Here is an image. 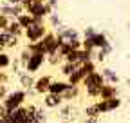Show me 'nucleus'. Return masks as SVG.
<instances>
[{
  "label": "nucleus",
  "instance_id": "4c0bfd02",
  "mask_svg": "<svg viewBox=\"0 0 130 123\" xmlns=\"http://www.w3.org/2000/svg\"><path fill=\"white\" fill-rule=\"evenodd\" d=\"M9 22H11V18H9V17H6V14H0V31L7 29Z\"/></svg>",
  "mask_w": 130,
  "mask_h": 123
},
{
  "label": "nucleus",
  "instance_id": "e433bc0d",
  "mask_svg": "<svg viewBox=\"0 0 130 123\" xmlns=\"http://www.w3.org/2000/svg\"><path fill=\"white\" fill-rule=\"evenodd\" d=\"M96 33H98V29H96V27H92V25H89V27H85V29H83V38H92Z\"/></svg>",
  "mask_w": 130,
  "mask_h": 123
},
{
  "label": "nucleus",
  "instance_id": "423d86ee",
  "mask_svg": "<svg viewBox=\"0 0 130 123\" xmlns=\"http://www.w3.org/2000/svg\"><path fill=\"white\" fill-rule=\"evenodd\" d=\"M22 13H24L22 4H9L6 0L0 2V14H6V17H9L11 20H16Z\"/></svg>",
  "mask_w": 130,
  "mask_h": 123
},
{
  "label": "nucleus",
  "instance_id": "aec40b11",
  "mask_svg": "<svg viewBox=\"0 0 130 123\" xmlns=\"http://www.w3.org/2000/svg\"><path fill=\"white\" fill-rule=\"evenodd\" d=\"M85 80V72L81 71V69H76L71 76H67V82L69 85H81V82Z\"/></svg>",
  "mask_w": 130,
  "mask_h": 123
},
{
  "label": "nucleus",
  "instance_id": "3c124183",
  "mask_svg": "<svg viewBox=\"0 0 130 123\" xmlns=\"http://www.w3.org/2000/svg\"><path fill=\"white\" fill-rule=\"evenodd\" d=\"M36 2H45V0H36Z\"/></svg>",
  "mask_w": 130,
  "mask_h": 123
},
{
  "label": "nucleus",
  "instance_id": "412c9836",
  "mask_svg": "<svg viewBox=\"0 0 130 123\" xmlns=\"http://www.w3.org/2000/svg\"><path fill=\"white\" fill-rule=\"evenodd\" d=\"M6 31H9L11 35H14V36H18V38H22V36H24V29H22V25L18 24V20H11Z\"/></svg>",
  "mask_w": 130,
  "mask_h": 123
},
{
  "label": "nucleus",
  "instance_id": "f03ea898",
  "mask_svg": "<svg viewBox=\"0 0 130 123\" xmlns=\"http://www.w3.org/2000/svg\"><path fill=\"white\" fill-rule=\"evenodd\" d=\"M25 101H27V90L25 89H14V90H11L9 94H7V98L2 103L6 107V111H16Z\"/></svg>",
  "mask_w": 130,
  "mask_h": 123
},
{
  "label": "nucleus",
  "instance_id": "f704fd0d",
  "mask_svg": "<svg viewBox=\"0 0 130 123\" xmlns=\"http://www.w3.org/2000/svg\"><path fill=\"white\" fill-rule=\"evenodd\" d=\"M9 69H11V72L16 76V74H18V72H20L24 67H22V64H20V60L16 58V60H13V62H11V67H9Z\"/></svg>",
  "mask_w": 130,
  "mask_h": 123
},
{
  "label": "nucleus",
  "instance_id": "49530a36",
  "mask_svg": "<svg viewBox=\"0 0 130 123\" xmlns=\"http://www.w3.org/2000/svg\"><path fill=\"white\" fill-rule=\"evenodd\" d=\"M6 2H9V4H22V0H6Z\"/></svg>",
  "mask_w": 130,
  "mask_h": 123
},
{
  "label": "nucleus",
  "instance_id": "f3484780",
  "mask_svg": "<svg viewBox=\"0 0 130 123\" xmlns=\"http://www.w3.org/2000/svg\"><path fill=\"white\" fill-rule=\"evenodd\" d=\"M112 53H114V45H112V43H108V45H105V47H101V49H96L94 58H96V62L103 64V62L107 60V56H110Z\"/></svg>",
  "mask_w": 130,
  "mask_h": 123
},
{
  "label": "nucleus",
  "instance_id": "58836bf2",
  "mask_svg": "<svg viewBox=\"0 0 130 123\" xmlns=\"http://www.w3.org/2000/svg\"><path fill=\"white\" fill-rule=\"evenodd\" d=\"M67 43L71 45V49H72V51H78V49H81V38L71 40V42H67Z\"/></svg>",
  "mask_w": 130,
  "mask_h": 123
},
{
  "label": "nucleus",
  "instance_id": "7c9ffc66",
  "mask_svg": "<svg viewBox=\"0 0 130 123\" xmlns=\"http://www.w3.org/2000/svg\"><path fill=\"white\" fill-rule=\"evenodd\" d=\"M85 116H101L100 114V111H98V107H96V101L94 103H89L87 107H85Z\"/></svg>",
  "mask_w": 130,
  "mask_h": 123
},
{
  "label": "nucleus",
  "instance_id": "473e14b6",
  "mask_svg": "<svg viewBox=\"0 0 130 123\" xmlns=\"http://www.w3.org/2000/svg\"><path fill=\"white\" fill-rule=\"evenodd\" d=\"M29 56H31V51H29L27 47H24V49L20 51V56H18V60H20V64H22V67H25V64H27V60H29Z\"/></svg>",
  "mask_w": 130,
  "mask_h": 123
},
{
  "label": "nucleus",
  "instance_id": "c03bdc74",
  "mask_svg": "<svg viewBox=\"0 0 130 123\" xmlns=\"http://www.w3.org/2000/svg\"><path fill=\"white\" fill-rule=\"evenodd\" d=\"M6 112H7V111H6V107H4V103L0 101V118H2V116H4Z\"/></svg>",
  "mask_w": 130,
  "mask_h": 123
},
{
  "label": "nucleus",
  "instance_id": "79ce46f5",
  "mask_svg": "<svg viewBox=\"0 0 130 123\" xmlns=\"http://www.w3.org/2000/svg\"><path fill=\"white\" fill-rule=\"evenodd\" d=\"M83 123H100V116H85Z\"/></svg>",
  "mask_w": 130,
  "mask_h": 123
},
{
  "label": "nucleus",
  "instance_id": "4be33fe9",
  "mask_svg": "<svg viewBox=\"0 0 130 123\" xmlns=\"http://www.w3.org/2000/svg\"><path fill=\"white\" fill-rule=\"evenodd\" d=\"M61 62H63V56L60 54V51H54V53H49L47 54V64L51 67H60Z\"/></svg>",
  "mask_w": 130,
  "mask_h": 123
},
{
  "label": "nucleus",
  "instance_id": "09e8293b",
  "mask_svg": "<svg viewBox=\"0 0 130 123\" xmlns=\"http://www.w3.org/2000/svg\"><path fill=\"white\" fill-rule=\"evenodd\" d=\"M61 123H72V121H67V119H63V121H61Z\"/></svg>",
  "mask_w": 130,
  "mask_h": 123
},
{
  "label": "nucleus",
  "instance_id": "a18cd8bd",
  "mask_svg": "<svg viewBox=\"0 0 130 123\" xmlns=\"http://www.w3.org/2000/svg\"><path fill=\"white\" fill-rule=\"evenodd\" d=\"M27 123H42V121H40V119H38V118H31V119H29V121H27Z\"/></svg>",
  "mask_w": 130,
  "mask_h": 123
},
{
  "label": "nucleus",
  "instance_id": "a878e982",
  "mask_svg": "<svg viewBox=\"0 0 130 123\" xmlns=\"http://www.w3.org/2000/svg\"><path fill=\"white\" fill-rule=\"evenodd\" d=\"M16 20H18V24L22 25V29H27V27H29L32 22H35V17H31L29 13H25V11H24V13L20 14V17L16 18Z\"/></svg>",
  "mask_w": 130,
  "mask_h": 123
},
{
  "label": "nucleus",
  "instance_id": "c756f323",
  "mask_svg": "<svg viewBox=\"0 0 130 123\" xmlns=\"http://www.w3.org/2000/svg\"><path fill=\"white\" fill-rule=\"evenodd\" d=\"M81 49H85V51H89V53H96V47H94V43H92V40L90 38H81Z\"/></svg>",
  "mask_w": 130,
  "mask_h": 123
},
{
  "label": "nucleus",
  "instance_id": "c85d7f7f",
  "mask_svg": "<svg viewBox=\"0 0 130 123\" xmlns=\"http://www.w3.org/2000/svg\"><path fill=\"white\" fill-rule=\"evenodd\" d=\"M25 47H27L31 53H42V54H47V51H45V47H43L42 40H40V42H32V43H27Z\"/></svg>",
  "mask_w": 130,
  "mask_h": 123
},
{
  "label": "nucleus",
  "instance_id": "1a4fd4ad",
  "mask_svg": "<svg viewBox=\"0 0 130 123\" xmlns=\"http://www.w3.org/2000/svg\"><path fill=\"white\" fill-rule=\"evenodd\" d=\"M51 82H53V76H49V74L38 76L36 82H35V87H32V89H35L36 94L43 96V94H47V92H49V85H51Z\"/></svg>",
  "mask_w": 130,
  "mask_h": 123
},
{
  "label": "nucleus",
  "instance_id": "7ed1b4c3",
  "mask_svg": "<svg viewBox=\"0 0 130 123\" xmlns=\"http://www.w3.org/2000/svg\"><path fill=\"white\" fill-rule=\"evenodd\" d=\"M45 64H47V54H42V53H31V56H29V60H27V64H25L24 69H25L29 74H35V72H38Z\"/></svg>",
  "mask_w": 130,
  "mask_h": 123
},
{
  "label": "nucleus",
  "instance_id": "20e7f679",
  "mask_svg": "<svg viewBox=\"0 0 130 123\" xmlns=\"http://www.w3.org/2000/svg\"><path fill=\"white\" fill-rule=\"evenodd\" d=\"M54 33H56V36H58V40H60V42H71V40L81 38V35H79V31H78L76 27H71V25H65V24L58 25V27L54 29Z\"/></svg>",
  "mask_w": 130,
  "mask_h": 123
},
{
  "label": "nucleus",
  "instance_id": "bb28decb",
  "mask_svg": "<svg viewBox=\"0 0 130 123\" xmlns=\"http://www.w3.org/2000/svg\"><path fill=\"white\" fill-rule=\"evenodd\" d=\"M47 24H49V27H51L53 31H54L58 25H61V18L58 17V11H56V13H51V14L47 17Z\"/></svg>",
  "mask_w": 130,
  "mask_h": 123
},
{
  "label": "nucleus",
  "instance_id": "2eb2a0df",
  "mask_svg": "<svg viewBox=\"0 0 130 123\" xmlns=\"http://www.w3.org/2000/svg\"><path fill=\"white\" fill-rule=\"evenodd\" d=\"M67 89H69L67 80H53L51 85H49V92H53V94H63Z\"/></svg>",
  "mask_w": 130,
  "mask_h": 123
},
{
  "label": "nucleus",
  "instance_id": "cd10ccee",
  "mask_svg": "<svg viewBox=\"0 0 130 123\" xmlns=\"http://www.w3.org/2000/svg\"><path fill=\"white\" fill-rule=\"evenodd\" d=\"M79 69L83 71L85 76H87V74H90V72H96V71H98V65H96V62H94V60H89V62H85V64H81Z\"/></svg>",
  "mask_w": 130,
  "mask_h": 123
},
{
  "label": "nucleus",
  "instance_id": "ddd939ff",
  "mask_svg": "<svg viewBox=\"0 0 130 123\" xmlns=\"http://www.w3.org/2000/svg\"><path fill=\"white\" fill-rule=\"evenodd\" d=\"M116 96H119V87H118V85L105 83V85L101 87L100 100H108V98H116Z\"/></svg>",
  "mask_w": 130,
  "mask_h": 123
},
{
  "label": "nucleus",
  "instance_id": "c9c22d12",
  "mask_svg": "<svg viewBox=\"0 0 130 123\" xmlns=\"http://www.w3.org/2000/svg\"><path fill=\"white\" fill-rule=\"evenodd\" d=\"M0 123H14V114H13V111H7L2 118H0Z\"/></svg>",
  "mask_w": 130,
  "mask_h": 123
},
{
  "label": "nucleus",
  "instance_id": "9b49d317",
  "mask_svg": "<svg viewBox=\"0 0 130 123\" xmlns=\"http://www.w3.org/2000/svg\"><path fill=\"white\" fill-rule=\"evenodd\" d=\"M103 83H105V78H103L101 71H96V72L87 74L85 80L81 82V85H83L85 89H87V87H96V85H103Z\"/></svg>",
  "mask_w": 130,
  "mask_h": 123
},
{
  "label": "nucleus",
  "instance_id": "5701e85b",
  "mask_svg": "<svg viewBox=\"0 0 130 123\" xmlns=\"http://www.w3.org/2000/svg\"><path fill=\"white\" fill-rule=\"evenodd\" d=\"M58 114H60V118H61V119H67V118H71V116L74 114V107H72L71 103L65 101V103L60 107V109H58Z\"/></svg>",
  "mask_w": 130,
  "mask_h": 123
},
{
  "label": "nucleus",
  "instance_id": "de8ad7c7",
  "mask_svg": "<svg viewBox=\"0 0 130 123\" xmlns=\"http://www.w3.org/2000/svg\"><path fill=\"white\" fill-rule=\"evenodd\" d=\"M2 51H6V49H4V45H2V43H0V53H2Z\"/></svg>",
  "mask_w": 130,
  "mask_h": 123
},
{
  "label": "nucleus",
  "instance_id": "2f4dec72",
  "mask_svg": "<svg viewBox=\"0 0 130 123\" xmlns=\"http://www.w3.org/2000/svg\"><path fill=\"white\" fill-rule=\"evenodd\" d=\"M35 118H38L42 123L47 121V112H45V107H43V105H38V107H36V114H35Z\"/></svg>",
  "mask_w": 130,
  "mask_h": 123
},
{
  "label": "nucleus",
  "instance_id": "f8f14e48",
  "mask_svg": "<svg viewBox=\"0 0 130 123\" xmlns=\"http://www.w3.org/2000/svg\"><path fill=\"white\" fill-rule=\"evenodd\" d=\"M16 80H18V83H20V87L22 89H25V90H31L32 87H35V78H32V74H29L25 69H22L18 74H16Z\"/></svg>",
  "mask_w": 130,
  "mask_h": 123
},
{
  "label": "nucleus",
  "instance_id": "0eeeda50",
  "mask_svg": "<svg viewBox=\"0 0 130 123\" xmlns=\"http://www.w3.org/2000/svg\"><path fill=\"white\" fill-rule=\"evenodd\" d=\"M25 13H29L31 17H35V18H47L51 13H54L51 7H49L45 2H35L31 7H29V11H25Z\"/></svg>",
  "mask_w": 130,
  "mask_h": 123
},
{
  "label": "nucleus",
  "instance_id": "9d476101",
  "mask_svg": "<svg viewBox=\"0 0 130 123\" xmlns=\"http://www.w3.org/2000/svg\"><path fill=\"white\" fill-rule=\"evenodd\" d=\"M0 43L4 45V49H14V47H18V43H20V38L18 36H14L11 35L9 31H0Z\"/></svg>",
  "mask_w": 130,
  "mask_h": 123
},
{
  "label": "nucleus",
  "instance_id": "6ab92c4d",
  "mask_svg": "<svg viewBox=\"0 0 130 123\" xmlns=\"http://www.w3.org/2000/svg\"><path fill=\"white\" fill-rule=\"evenodd\" d=\"M61 96H63V100L67 101V103H69V101H74V100L79 96V85H69V89L65 90Z\"/></svg>",
  "mask_w": 130,
  "mask_h": 123
},
{
  "label": "nucleus",
  "instance_id": "39448f33",
  "mask_svg": "<svg viewBox=\"0 0 130 123\" xmlns=\"http://www.w3.org/2000/svg\"><path fill=\"white\" fill-rule=\"evenodd\" d=\"M121 105H123V100H121L119 96H116V98H108V100H100V101H96V107H98V111H100V114L114 112V111H118Z\"/></svg>",
  "mask_w": 130,
  "mask_h": 123
},
{
  "label": "nucleus",
  "instance_id": "37998d69",
  "mask_svg": "<svg viewBox=\"0 0 130 123\" xmlns=\"http://www.w3.org/2000/svg\"><path fill=\"white\" fill-rule=\"evenodd\" d=\"M36 0H22V7H24V11H29V7L35 4Z\"/></svg>",
  "mask_w": 130,
  "mask_h": 123
},
{
  "label": "nucleus",
  "instance_id": "a211bd4d",
  "mask_svg": "<svg viewBox=\"0 0 130 123\" xmlns=\"http://www.w3.org/2000/svg\"><path fill=\"white\" fill-rule=\"evenodd\" d=\"M76 69H79V65L78 64H72V62H61V64H60V74H63L65 78L71 76Z\"/></svg>",
  "mask_w": 130,
  "mask_h": 123
},
{
  "label": "nucleus",
  "instance_id": "f257e3e1",
  "mask_svg": "<svg viewBox=\"0 0 130 123\" xmlns=\"http://www.w3.org/2000/svg\"><path fill=\"white\" fill-rule=\"evenodd\" d=\"M47 31H49V29H47L45 20H43V18H35V22H32L27 29H24V38H25L29 43L40 42V40L45 36Z\"/></svg>",
  "mask_w": 130,
  "mask_h": 123
},
{
  "label": "nucleus",
  "instance_id": "dca6fc26",
  "mask_svg": "<svg viewBox=\"0 0 130 123\" xmlns=\"http://www.w3.org/2000/svg\"><path fill=\"white\" fill-rule=\"evenodd\" d=\"M90 40H92V43H94L96 49H101V47H105V45L110 43V40H108V36H107L105 31H98V33H96Z\"/></svg>",
  "mask_w": 130,
  "mask_h": 123
},
{
  "label": "nucleus",
  "instance_id": "393cba45",
  "mask_svg": "<svg viewBox=\"0 0 130 123\" xmlns=\"http://www.w3.org/2000/svg\"><path fill=\"white\" fill-rule=\"evenodd\" d=\"M105 85V83H103ZM103 85H96V87H87L85 89V94H87V98H90V100H100V94H101V87Z\"/></svg>",
  "mask_w": 130,
  "mask_h": 123
},
{
  "label": "nucleus",
  "instance_id": "b1692460",
  "mask_svg": "<svg viewBox=\"0 0 130 123\" xmlns=\"http://www.w3.org/2000/svg\"><path fill=\"white\" fill-rule=\"evenodd\" d=\"M11 62H13L11 54L7 51H2L0 53V71H7L11 67Z\"/></svg>",
  "mask_w": 130,
  "mask_h": 123
},
{
  "label": "nucleus",
  "instance_id": "6e6552de",
  "mask_svg": "<svg viewBox=\"0 0 130 123\" xmlns=\"http://www.w3.org/2000/svg\"><path fill=\"white\" fill-rule=\"evenodd\" d=\"M63 103H65V100H63L61 94H53V92H47V94H43L42 105L45 107V109H60Z\"/></svg>",
  "mask_w": 130,
  "mask_h": 123
},
{
  "label": "nucleus",
  "instance_id": "4468645a",
  "mask_svg": "<svg viewBox=\"0 0 130 123\" xmlns=\"http://www.w3.org/2000/svg\"><path fill=\"white\" fill-rule=\"evenodd\" d=\"M101 74H103V78H105V83L118 85V83L121 82L119 74H118L116 71H114V69H110V67H103V69H101Z\"/></svg>",
  "mask_w": 130,
  "mask_h": 123
},
{
  "label": "nucleus",
  "instance_id": "a19ab883",
  "mask_svg": "<svg viewBox=\"0 0 130 123\" xmlns=\"http://www.w3.org/2000/svg\"><path fill=\"white\" fill-rule=\"evenodd\" d=\"M9 80H11V76L4 71H0V83H9Z\"/></svg>",
  "mask_w": 130,
  "mask_h": 123
},
{
  "label": "nucleus",
  "instance_id": "8fccbe9b",
  "mask_svg": "<svg viewBox=\"0 0 130 123\" xmlns=\"http://www.w3.org/2000/svg\"><path fill=\"white\" fill-rule=\"evenodd\" d=\"M126 83H128V85H130V78H128V80H126Z\"/></svg>",
  "mask_w": 130,
  "mask_h": 123
},
{
  "label": "nucleus",
  "instance_id": "72a5a7b5",
  "mask_svg": "<svg viewBox=\"0 0 130 123\" xmlns=\"http://www.w3.org/2000/svg\"><path fill=\"white\" fill-rule=\"evenodd\" d=\"M11 92V87L9 83H0V101H4L7 98V94Z\"/></svg>",
  "mask_w": 130,
  "mask_h": 123
},
{
  "label": "nucleus",
  "instance_id": "ea45409f",
  "mask_svg": "<svg viewBox=\"0 0 130 123\" xmlns=\"http://www.w3.org/2000/svg\"><path fill=\"white\" fill-rule=\"evenodd\" d=\"M45 4H47L49 7H51V9L56 13V11H58V4H60V2H58V0H45Z\"/></svg>",
  "mask_w": 130,
  "mask_h": 123
}]
</instances>
